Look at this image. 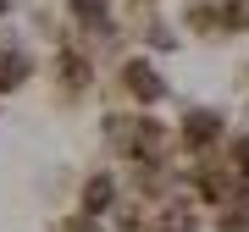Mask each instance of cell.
Instances as JSON below:
<instances>
[{
    "label": "cell",
    "mask_w": 249,
    "mask_h": 232,
    "mask_svg": "<svg viewBox=\"0 0 249 232\" xmlns=\"http://www.w3.org/2000/svg\"><path fill=\"white\" fill-rule=\"evenodd\" d=\"M227 127H222V116H216L211 105H199V111H183V127H178V138H183V149H211L216 138H222Z\"/></svg>",
    "instance_id": "6da1fadb"
},
{
    "label": "cell",
    "mask_w": 249,
    "mask_h": 232,
    "mask_svg": "<svg viewBox=\"0 0 249 232\" xmlns=\"http://www.w3.org/2000/svg\"><path fill=\"white\" fill-rule=\"evenodd\" d=\"M116 199H122V182H116L111 171H94V177L83 182V199H78V205H83V215L100 221L106 210H116Z\"/></svg>",
    "instance_id": "7a4b0ae2"
},
{
    "label": "cell",
    "mask_w": 249,
    "mask_h": 232,
    "mask_svg": "<svg viewBox=\"0 0 249 232\" xmlns=\"http://www.w3.org/2000/svg\"><path fill=\"white\" fill-rule=\"evenodd\" d=\"M122 83H127V89H133V94L144 99V105L166 94V78H160V72H155L150 61H127V66H122Z\"/></svg>",
    "instance_id": "3957f363"
},
{
    "label": "cell",
    "mask_w": 249,
    "mask_h": 232,
    "mask_svg": "<svg viewBox=\"0 0 249 232\" xmlns=\"http://www.w3.org/2000/svg\"><path fill=\"white\" fill-rule=\"evenodd\" d=\"M67 11L83 28H111V0H67Z\"/></svg>",
    "instance_id": "277c9868"
},
{
    "label": "cell",
    "mask_w": 249,
    "mask_h": 232,
    "mask_svg": "<svg viewBox=\"0 0 249 232\" xmlns=\"http://www.w3.org/2000/svg\"><path fill=\"white\" fill-rule=\"evenodd\" d=\"M61 232H100L94 215H72V221H61Z\"/></svg>",
    "instance_id": "5b68a950"
}]
</instances>
